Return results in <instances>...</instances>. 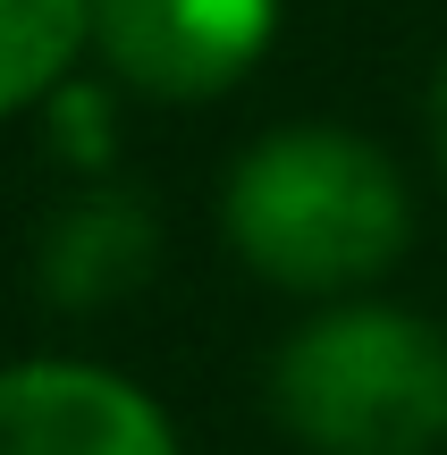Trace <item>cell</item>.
<instances>
[{"label":"cell","instance_id":"6da1fadb","mask_svg":"<svg viewBox=\"0 0 447 455\" xmlns=\"http://www.w3.org/2000/svg\"><path fill=\"white\" fill-rule=\"evenodd\" d=\"M220 236L262 287L355 304L414 244V186L371 135L338 118L253 135L220 178Z\"/></svg>","mask_w":447,"mask_h":455},{"label":"cell","instance_id":"7a4b0ae2","mask_svg":"<svg viewBox=\"0 0 447 455\" xmlns=\"http://www.w3.org/2000/svg\"><path fill=\"white\" fill-rule=\"evenodd\" d=\"M270 413L313 455H439L447 329L405 304H330L270 355Z\"/></svg>","mask_w":447,"mask_h":455},{"label":"cell","instance_id":"3957f363","mask_svg":"<svg viewBox=\"0 0 447 455\" xmlns=\"http://www.w3.org/2000/svg\"><path fill=\"white\" fill-rule=\"evenodd\" d=\"M279 34V0H93V43L152 101H220Z\"/></svg>","mask_w":447,"mask_h":455},{"label":"cell","instance_id":"277c9868","mask_svg":"<svg viewBox=\"0 0 447 455\" xmlns=\"http://www.w3.org/2000/svg\"><path fill=\"white\" fill-rule=\"evenodd\" d=\"M0 455H178V430L135 379L101 363H9Z\"/></svg>","mask_w":447,"mask_h":455},{"label":"cell","instance_id":"5b68a950","mask_svg":"<svg viewBox=\"0 0 447 455\" xmlns=\"http://www.w3.org/2000/svg\"><path fill=\"white\" fill-rule=\"evenodd\" d=\"M152 261H161V220H152V203L127 195V186H93V195H76L68 212H51L34 278H43L51 304L101 312V304L144 287Z\"/></svg>","mask_w":447,"mask_h":455},{"label":"cell","instance_id":"8992f818","mask_svg":"<svg viewBox=\"0 0 447 455\" xmlns=\"http://www.w3.org/2000/svg\"><path fill=\"white\" fill-rule=\"evenodd\" d=\"M84 43H93V0H0V118L51 101Z\"/></svg>","mask_w":447,"mask_h":455},{"label":"cell","instance_id":"52a82bcc","mask_svg":"<svg viewBox=\"0 0 447 455\" xmlns=\"http://www.w3.org/2000/svg\"><path fill=\"white\" fill-rule=\"evenodd\" d=\"M51 152L76 161V169H110V152H118L110 93H93V84H60V93H51Z\"/></svg>","mask_w":447,"mask_h":455},{"label":"cell","instance_id":"ba28073f","mask_svg":"<svg viewBox=\"0 0 447 455\" xmlns=\"http://www.w3.org/2000/svg\"><path fill=\"white\" fill-rule=\"evenodd\" d=\"M422 127H431V152H439V178H447V60L431 68V93H422Z\"/></svg>","mask_w":447,"mask_h":455}]
</instances>
